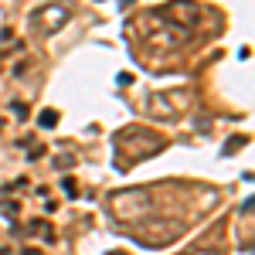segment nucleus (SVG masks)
<instances>
[{"label": "nucleus", "mask_w": 255, "mask_h": 255, "mask_svg": "<svg viewBox=\"0 0 255 255\" xmlns=\"http://www.w3.org/2000/svg\"><path fill=\"white\" fill-rule=\"evenodd\" d=\"M187 255H221V249L218 245H201V249H194V252H187Z\"/></svg>", "instance_id": "nucleus-5"}, {"label": "nucleus", "mask_w": 255, "mask_h": 255, "mask_svg": "<svg viewBox=\"0 0 255 255\" xmlns=\"http://www.w3.org/2000/svg\"><path fill=\"white\" fill-rule=\"evenodd\" d=\"M68 7H61V3H41L38 10L31 14V24H34V31H41V34H55V31H61L65 24H68Z\"/></svg>", "instance_id": "nucleus-4"}, {"label": "nucleus", "mask_w": 255, "mask_h": 255, "mask_svg": "<svg viewBox=\"0 0 255 255\" xmlns=\"http://www.w3.org/2000/svg\"><path fill=\"white\" fill-rule=\"evenodd\" d=\"M129 235L136 238L139 245H146V249H163V245H174L177 238L184 235V221H180V218L146 215L143 221H136V225L129 228Z\"/></svg>", "instance_id": "nucleus-2"}, {"label": "nucleus", "mask_w": 255, "mask_h": 255, "mask_svg": "<svg viewBox=\"0 0 255 255\" xmlns=\"http://www.w3.org/2000/svg\"><path fill=\"white\" fill-rule=\"evenodd\" d=\"M163 146H167V139L160 136L157 129H146V126H123L116 133V150L123 163L150 160V157H157Z\"/></svg>", "instance_id": "nucleus-1"}, {"label": "nucleus", "mask_w": 255, "mask_h": 255, "mask_svg": "<svg viewBox=\"0 0 255 255\" xmlns=\"http://www.w3.org/2000/svg\"><path fill=\"white\" fill-rule=\"evenodd\" d=\"M106 211L116 221H143L153 211V194L146 187H133V191H116L106 197Z\"/></svg>", "instance_id": "nucleus-3"}, {"label": "nucleus", "mask_w": 255, "mask_h": 255, "mask_svg": "<svg viewBox=\"0 0 255 255\" xmlns=\"http://www.w3.org/2000/svg\"><path fill=\"white\" fill-rule=\"evenodd\" d=\"M55 123H58V113H55V109H48V113L41 116V126H55Z\"/></svg>", "instance_id": "nucleus-6"}]
</instances>
